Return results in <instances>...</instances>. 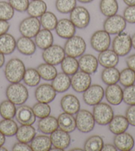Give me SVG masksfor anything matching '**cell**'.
<instances>
[{"label": "cell", "instance_id": "obj_1", "mask_svg": "<svg viewBox=\"0 0 135 151\" xmlns=\"http://www.w3.org/2000/svg\"><path fill=\"white\" fill-rule=\"evenodd\" d=\"M26 71L25 65L18 58L10 59L5 67V76L9 83H19L23 79Z\"/></svg>", "mask_w": 135, "mask_h": 151}, {"label": "cell", "instance_id": "obj_2", "mask_svg": "<svg viewBox=\"0 0 135 151\" xmlns=\"http://www.w3.org/2000/svg\"><path fill=\"white\" fill-rule=\"evenodd\" d=\"M7 99L15 105H21L25 103L28 98V91L25 86L19 83L10 84L6 88Z\"/></svg>", "mask_w": 135, "mask_h": 151}, {"label": "cell", "instance_id": "obj_3", "mask_svg": "<svg viewBox=\"0 0 135 151\" xmlns=\"http://www.w3.org/2000/svg\"><path fill=\"white\" fill-rule=\"evenodd\" d=\"M64 49L68 56L76 58L84 55L86 49V43L82 37L74 35L73 37L68 39Z\"/></svg>", "mask_w": 135, "mask_h": 151}, {"label": "cell", "instance_id": "obj_4", "mask_svg": "<svg viewBox=\"0 0 135 151\" xmlns=\"http://www.w3.org/2000/svg\"><path fill=\"white\" fill-rule=\"evenodd\" d=\"M93 115L95 123L99 125H107L114 116V112L107 103H99L93 106Z\"/></svg>", "mask_w": 135, "mask_h": 151}, {"label": "cell", "instance_id": "obj_5", "mask_svg": "<svg viewBox=\"0 0 135 151\" xmlns=\"http://www.w3.org/2000/svg\"><path fill=\"white\" fill-rule=\"evenodd\" d=\"M76 128L82 133L92 132L95 127V121L93 114L86 109L80 110L76 116Z\"/></svg>", "mask_w": 135, "mask_h": 151}, {"label": "cell", "instance_id": "obj_6", "mask_svg": "<svg viewBox=\"0 0 135 151\" xmlns=\"http://www.w3.org/2000/svg\"><path fill=\"white\" fill-rule=\"evenodd\" d=\"M112 47L113 50L119 56H126L130 53L132 47L131 37L125 32L119 33L113 39Z\"/></svg>", "mask_w": 135, "mask_h": 151}, {"label": "cell", "instance_id": "obj_7", "mask_svg": "<svg viewBox=\"0 0 135 151\" xmlns=\"http://www.w3.org/2000/svg\"><path fill=\"white\" fill-rule=\"evenodd\" d=\"M126 27V22L120 15L108 17L103 23V29L110 35H117L123 32Z\"/></svg>", "mask_w": 135, "mask_h": 151}, {"label": "cell", "instance_id": "obj_8", "mask_svg": "<svg viewBox=\"0 0 135 151\" xmlns=\"http://www.w3.org/2000/svg\"><path fill=\"white\" fill-rule=\"evenodd\" d=\"M41 22L37 17H28L20 23L19 29L23 36L29 38L35 37L41 30Z\"/></svg>", "mask_w": 135, "mask_h": 151}, {"label": "cell", "instance_id": "obj_9", "mask_svg": "<svg viewBox=\"0 0 135 151\" xmlns=\"http://www.w3.org/2000/svg\"><path fill=\"white\" fill-rule=\"evenodd\" d=\"M64 48L58 45H53L43 51L42 57L45 63L57 65L61 63L65 57Z\"/></svg>", "mask_w": 135, "mask_h": 151}, {"label": "cell", "instance_id": "obj_10", "mask_svg": "<svg viewBox=\"0 0 135 151\" xmlns=\"http://www.w3.org/2000/svg\"><path fill=\"white\" fill-rule=\"evenodd\" d=\"M105 96V91L101 85H91L90 87L83 93V99L85 104L95 106L101 102Z\"/></svg>", "mask_w": 135, "mask_h": 151}, {"label": "cell", "instance_id": "obj_11", "mask_svg": "<svg viewBox=\"0 0 135 151\" xmlns=\"http://www.w3.org/2000/svg\"><path fill=\"white\" fill-rule=\"evenodd\" d=\"M70 19L75 27L78 29L87 27L90 22V14L88 10L82 6H76L70 12Z\"/></svg>", "mask_w": 135, "mask_h": 151}, {"label": "cell", "instance_id": "obj_12", "mask_svg": "<svg viewBox=\"0 0 135 151\" xmlns=\"http://www.w3.org/2000/svg\"><path fill=\"white\" fill-rule=\"evenodd\" d=\"M92 47L97 52H102L109 49L111 45L110 34L105 30H99L92 35L90 40Z\"/></svg>", "mask_w": 135, "mask_h": 151}, {"label": "cell", "instance_id": "obj_13", "mask_svg": "<svg viewBox=\"0 0 135 151\" xmlns=\"http://www.w3.org/2000/svg\"><path fill=\"white\" fill-rule=\"evenodd\" d=\"M92 84V77L90 75L82 71H78L72 75L71 86L74 91L84 93Z\"/></svg>", "mask_w": 135, "mask_h": 151}, {"label": "cell", "instance_id": "obj_14", "mask_svg": "<svg viewBox=\"0 0 135 151\" xmlns=\"http://www.w3.org/2000/svg\"><path fill=\"white\" fill-rule=\"evenodd\" d=\"M35 96L38 102L50 103L56 98V91L52 85L43 83L36 88Z\"/></svg>", "mask_w": 135, "mask_h": 151}, {"label": "cell", "instance_id": "obj_15", "mask_svg": "<svg viewBox=\"0 0 135 151\" xmlns=\"http://www.w3.org/2000/svg\"><path fill=\"white\" fill-rule=\"evenodd\" d=\"M15 118L18 123L24 125H32L36 121V116L32 108L21 105L17 109Z\"/></svg>", "mask_w": 135, "mask_h": 151}, {"label": "cell", "instance_id": "obj_16", "mask_svg": "<svg viewBox=\"0 0 135 151\" xmlns=\"http://www.w3.org/2000/svg\"><path fill=\"white\" fill-rule=\"evenodd\" d=\"M105 97L111 105H119L123 101V90L117 83L108 85L105 91Z\"/></svg>", "mask_w": 135, "mask_h": 151}, {"label": "cell", "instance_id": "obj_17", "mask_svg": "<svg viewBox=\"0 0 135 151\" xmlns=\"http://www.w3.org/2000/svg\"><path fill=\"white\" fill-rule=\"evenodd\" d=\"M50 140L54 147L60 148L64 150L69 147L71 142V137L68 132L57 129L50 134Z\"/></svg>", "mask_w": 135, "mask_h": 151}, {"label": "cell", "instance_id": "obj_18", "mask_svg": "<svg viewBox=\"0 0 135 151\" xmlns=\"http://www.w3.org/2000/svg\"><path fill=\"white\" fill-rule=\"evenodd\" d=\"M56 34L60 37L63 39H69L75 35L76 27L70 19H62L59 20L55 28Z\"/></svg>", "mask_w": 135, "mask_h": 151}, {"label": "cell", "instance_id": "obj_19", "mask_svg": "<svg viewBox=\"0 0 135 151\" xmlns=\"http://www.w3.org/2000/svg\"><path fill=\"white\" fill-rule=\"evenodd\" d=\"M78 63L81 71L90 75L95 73L98 68V60L92 54L83 55L80 57Z\"/></svg>", "mask_w": 135, "mask_h": 151}, {"label": "cell", "instance_id": "obj_20", "mask_svg": "<svg viewBox=\"0 0 135 151\" xmlns=\"http://www.w3.org/2000/svg\"><path fill=\"white\" fill-rule=\"evenodd\" d=\"M113 142L117 149L121 151H130L134 146V138L131 134L126 132L115 134Z\"/></svg>", "mask_w": 135, "mask_h": 151}, {"label": "cell", "instance_id": "obj_21", "mask_svg": "<svg viewBox=\"0 0 135 151\" xmlns=\"http://www.w3.org/2000/svg\"><path fill=\"white\" fill-rule=\"evenodd\" d=\"M60 106L64 112L71 114H76L80 110V101L72 94L64 95L61 99Z\"/></svg>", "mask_w": 135, "mask_h": 151}, {"label": "cell", "instance_id": "obj_22", "mask_svg": "<svg viewBox=\"0 0 135 151\" xmlns=\"http://www.w3.org/2000/svg\"><path fill=\"white\" fill-rule=\"evenodd\" d=\"M119 56L113 50L107 49L102 52L98 55V62L101 66L107 67H114L117 65L119 61Z\"/></svg>", "mask_w": 135, "mask_h": 151}, {"label": "cell", "instance_id": "obj_23", "mask_svg": "<svg viewBox=\"0 0 135 151\" xmlns=\"http://www.w3.org/2000/svg\"><path fill=\"white\" fill-rule=\"evenodd\" d=\"M129 127V123L126 116L117 114L113 117L109 123V129L115 134H118L126 132Z\"/></svg>", "mask_w": 135, "mask_h": 151}, {"label": "cell", "instance_id": "obj_24", "mask_svg": "<svg viewBox=\"0 0 135 151\" xmlns=\"http://www.w3.org/2000/svg\"><path fill=\"white\" fill-rule=\"evenodd\" d=\"M38 129L42 133L50 134L58 129V119L54 116H48L45 118L40 119L37 124Z\"/></svg>", "mask_w": 135, "mask_h": 151}, {"label": "cell", "instance_id": "obj_25", "mask_svg": "<svg viewBox=\"0 0 135 151\" xmlns=\"http://www.w3.org/2000/svg\"><path fill=\"white\" fill-rule=\"evenodd\" d=\"M54 37L50 30L43 29L40 30L35 37V43L37 47L45 50L53 45Z\"/></svg>", "mask_w": 135, "mask_h": 151}, {"label": "cell", "instance_id": "obj_26", "mask_svg": "<svg viewBox=\"0 0 135 151\" xmlns=\"http://www.w3.org/2000/svg\"><path fill=\"white\" fill-rule=\"evenodd\" d=\"M52 86L57 93H64L71 86V78L64 72L59 73L52 81Z\"/></svg>", "mask_w": 135, "mask_h": 151}, {"label": "cell", "instance_id": "obj_27", "mask_svg": "<svg viewBox=\"0 0 135 151\" xmlns=\"http://www.w3.org/2000/svg\"><path fill=\"white\" fill-rule=\"evenodd\" d=\"M57 119L58 127L62 131L70 133L76 129V119L74 117L73 114L64 112L63 113L60 114Z\"/></svg>", "mask_w": 135, "mask_h": 151}, {"label": "cell", "instance_id": "obj_28", "mask_svg": "<svg viewBox=\"0 0 135 151\" xmlns=\"http://www.w3.org/2000/svg\"><path fill=\"white\" fill-rule=\"evenodd\" d=\"M17 47V41L14 36L9 33L0 35V52L4 55L13 53Z\"/></svg>", "mask_w": 135, "mask_h": 151}, {"label": "cell", "instance_id": "obj_29", "mask_svg": "<svg viewBox=\"0 0 135 151\" xmlns=\"http://www.w3.org/2000/svg\"><path fill=\"white\" fill-rule=\"evenodd\" d=\"M31 38L24 37H19L17 41V49L21 53L25 55H32L35 53L37 47Z\"/></svg>", "mask_w": 135, "mask_h": 151}, {"label": "cell", "instance_id": "obj_30", "mask_svg": "<svg viewBox=\"0 0 135 151\" xmlns=\"http://www.w3.org/2000/svg\"><path fill=\"white\" fill-rule=\"evenodd\" d=\"M50 137L47 135H38L31 142V147L33 151H48L52 148Z\"/></svg>", "mask_w": 135, "mask_h": 151}, {"label": "cell", "instance_id": "obj_31", "mask_svg": "<svg viewBox=\"0 0 135 151\" xmlns=\"http://www.w3.org/2000/svg\"><path fill=\"white\" fill-rule=\"evenodd\" d=\"M37 134L35 129L32 125H24L18 127L16 138L19 142L29 143Z\"/></svg>", "mask_w": 135, "mask_h": 151}, {"label": "cell", "instance_id": "obj_32", "mask_svg": "<svg viewBox=\"0 0 135 151\" xmlns=\"http://www.w3.org/2000/svg\"><path fill=\"white\" fill-rule=\"evenodd\" d=\"M47 9V6L43 0H32L28 4L27 12L31 17H39L45 14Z\"/></svg>", "mask_w": 135, "mask_h": 151}, {"label": "cell", "instance_id": "obj_33", "mask_svg": "<svg viewBox=\"0 0 135 151\" xmlns=\"http://www.w3.org/2000/svg\"><path fill=\"white\" fill-rule=\"evenodd\" d=\"M37 70L41 79L48 81H53L58 74V71L54 65L47 63L40 64L37 67Z\"/></svg>", "mask_w": 135, "mask_h": 151}, {"label": "cell", "instance_id": "obj_34", "mask_svg": "<svg viewBox=\"0 0 135 151\" xmlns=\"http://www.w3.org/2000/svg\"><path fill=\"white\" fill-rule=\"evenodd\" d=\"M119 75H120V72L115 68V67H107L103 70L101 77L105 84L110 85L119 82Z\"/></svg>", "mask_w": 135, "mask_h": 151}, {"label": "cell", "instance_id": "obj_35", "mask_svg": "<svg viewBox=\"0 0 135 151\" xmlns=\"http://www.w3.org/2000/svg\"><path fill=\"white\" fill-rule=\"evenodd\" d=\"M60 64L62 71L68 75H73L80 69L78 61L75 57L67 55L62 60Z\"/></svg>", "mask_w": 135, "mask_h": 151}, {"label": "cell", "instance_id": "obj_36", "mask_svg": "<svg viewBox=\"0 0 135 151\" xmlns=\"http://www.w3.org/2000/svg\"><path fill=\"white\" fill-rule=\"evenodd\" d=\"M100 11L103 15L110 17L117 14L119 5L117 0H101L99 3Z\"/></svg>", "mask_w": 135, "mask_h": 151}, {"label": "cell", "instance_id": "obj_37", "mask_svg": "<svg viewBox=\"0 0 135 151\" xmlns=\"http://www.w3.org/2000/svg\"><path fill=\"white\" fill-rule=\"evenodd\" d=\"M104 145L102 138L98 135H93L85 140L84 150L85 151H101Z\"/></svg>", "mask_w": 135, "mask_h": 151}, {"label": "cell", "instance_id": "obj_38", "mask_svg": "<svg viewBox=\"0 0 135 151\" xmlns=\"http://www.w3.org/2000/svg\"><path fill=\"white\" fill-rule=\"evenodd\" d=\"M17 109L15 105L9 100H5L0 103V115L6 119H11L15 116Z\"/></svg>", "mask_w": 135, "mask_h": 151}, {"label": "cell", "instance_id": "obj_39", "mask_svg": "<svg viewBox=\"0 0 135 151\" xmlns=\"http://www.w3.org/2000/svg\"><path fill=\"white\" fill-rule=\"evenodd\" d=\"M18 130L17 124L14 120L4 119L0 121V131L6 137H13L16 134Z\"/></svg>", "mask_w": 135, "mask_h": 151}, {"label": "cell", "instance_id": "obj_40", "mask_svg": "<svg viewBox=\"0 0 135 151\" xmlns=\"http://www.w3.org/2000/svg\"><path fill=\"white\" fill-rule=\"evenodd\" d=\"M41 77L37 69L34 68H28L26 69L23 81L25 85L28 87H34L40 83Z\"/></svg>", "mask_w": 135, "mask_h": 151}, {"label": "cell", "instance_id": "obj_41", "mask_svg": "<svg viewBox=\"0 0 135 151\" xmlns=\"http://www.w3.org/2000/svg\"><path fill=\"white\" fill-rule=\"evenodd\" d=\"M58 22V21L56 15L50 12H46L41 17L40 19L41 24L43 27L50 31L55 29Z\"/></svg>", "mask_w": 135, "mask_h": 151}, {"label": "cell", "instance_id": "obj_42", "mask_svg": "<svg viewBox=\"0 0 135 151\" xmlns=\"http://www.w3.org/2000/svg\"><path fill=\"white\" fill-rule=\"evenodd\" d=\"M119 82L124 87L134 85L135 83V72L130 68H125L120 72Z\"/></svg>", "mask_w": 135, "mask_h": 151}, {"label": "cell", "instance_id": "obj_43", "mask_svg": "<svg viewBox=\"0 0 135 151\" xmlns=\"http://www.w3.org/2000/svg\"><path fill=\"white\" fill-rule=\"evenodd\" d=\"M76 7V0H56V8L61 14L70 13Z\"/></svg>", "mask_w": 135, "mask_h": 151}, {"label": "cell", "instance_id": "obj_44", "mask_svg": "<svg viewBox=\"0 0 135 151\" xmlns=\"http://www.w3.org/2000/svg\"><path fill=\"white\" fill-rule=\"evenodd\" d=\"M32 109L36 117L38 119H43L48 116L51 113V108L48 103L38 102L33 105Z\"/></svg>", "mask_w": 135, "mask_h": 151}, {"label": "cell", "instance_id": "obj_45", "mask_svg": "<svg viewBox=\"0 0 135 151\" xmlns=\"http://www.w3.org/2000/svg\"><path fill=\"white\" fill-rule=\"evenodd\" d=\"M14 9L6 1H0V19L9 21L14 15Z\"/></svg>", "mask_w": 135, "mask_h": 151}, {"label": "cell", "instance_id": "obj_46", "mask_svg": "<svg viewBox=\"0 0 135 151\" xmlns=\"http://www.w3.org/2000/svg\"><path fill=\"white\" fill-rule=\"evenodd\" d=\"M123 101L128 105H135V85L125 87L123 90Z\"/></svg>", "mask_w": 135, "mask_h": 151}, {"label": "cell", "instance_id": "obj_47", "mask_svg": "<svg viewBox=\"0 0 135 151\" xmlns=\"http://www.w3.org/2000/svg\"><path fill=\"white\" fill-rule=\"evenodd\" d=\"M9 3L16 11L24 12L27 11L29 1L28 0H9Z\"/></svg>", "mask_w": 135, "mask_h": 151}, {"label": "cell", "instance_id": "obj_48", "mask_svg": "<svg viewBox=\"0 0 135 151\" xmlns=\"http://www.w3.org/2000/svg\"><path fill=\"white\" fill-rule=\"evenodd\" d=\"M123 17L126 22L135 23V6H130L126 7L123 12Z\"/></svg>", "mask_w": 135, "mask_h": 151}, {"label": "cell", "instance_id": "obj_49", "mask_svg": "<svg viewBox=\"0 0 135 151\" xmlns=\"http://www.w3.org/2000/svg\"><path fill=\"white\" fill-rule=\"evenodd\" d=\"M126 118L129 124L135 127V105H130L126 111Z\"/></svg>", "mask_w": 135, "mask_h": 151}, {"label": "cell", "instance_id": "obj_50", "mask_svg": "<svg viewBox=\"0 0 135 151\" xmlns=\"http://www.w3.org/2000/svg\"><path fill=\"white\" fill-rule=\"evenodd\" d=\"M12 150L14 151H31L32 148L31 145H28V143H25L22 142H19L15 143L12 148Z\"/></svg>", "mask_w": 135, "mask_h": 151}, {"label": "cell", "instance_id": "obj_51", "mask_svg": "<svg viewBox=\"0 0 135 151\" xmlns=\"http://www.w3.org/2000/svg\"><path fill=\"white\" fill-rule=\"evenodd\" d=\"M10 24L7 21L0 19V35L6 33L9 29Z\"/></svg>", "mask_w": 135, "mask_h": 151}, {"label": "cell", "instance_id": "obj_52", "mask_svg": "<svg viewBox=\"0 0 135 151\" xmlns=\"http://www.w3.org/2000/svg\"><path fill=\"white\" fill-rule=\"evenodd\" d=\"M126 63L129 68L133 70L135 72V54L127 57L126 59Z\"/></svg>", "mask_w": 135, "mask_h": 151}, {"label": "cell", "instance_id": "obj_53", "mask_svg": "<svg viewBox=\"0 0 135 151\" xmlns=\"http://www.w3.org/2000/svg\"><path fill=\"white\" fill-rule=\"evenodd\" d=\"M117 148L115 146V145L109 144V143H107V144H104L103 145V147L102 148V150L103 151H116Z\"/></svg>", "mask_w": 135, "mask_h": 151}, {"label": "cell", "instance_id": "obj_54", "mask_svg": "<svg viewBox=\"0 0 135 151\" xmlns=\"http://www.w3.org/2000/svg\"><path fill=\"white\" fill-rule=\"evenodd\" d=\"M6 142V136L0 131V147L3 146Z\"/></svg>", "mask_w": 135, "mask_h": 151}, {"label": "cell", "instance_id": "obj_55", "mask_svg": "<svg viewBox=\"0 0 135 151\" xmlns=\"http://www.w3.org/2000/svg\"><path fill=\"white\" fill-rule=\"evenodd\" d=\"M5 61H6V59H5L4 54L0 52V68H1V67L4 66V65L5 63Z\"/></svg>", "mask_w": 135, "mask_h": 151}, {"label": "cell", "instance_id": "obj_56", "mask_svg": "<svg viewBox=\"0 0 135 151\" xmlns=\"http://www.w3.org/2000/svg\"><path fill=\"white\" fill-rule=\"evenodd\" d=\"M124 4L128 6H135V0H123Z\"/></svg>", "mask_w": 135, "mask_h": 151}, {"label": "cell", "instance_id": "obj_57", "mask_svg": "<svg viewBox=\"0 0 135 151\" xmlns=\"http://www.w3.org/2000/svg\"><path fill=\"white\" fill-rule=\"evenodd\" d=\"M131 41H132V46L135 49V33L131 37Z\"/></svg>", "mask_w": 135, "mask_h": 151}, {"label": "cell", "instance_id": "obj_58", "mask_svg": "<svg viewBox=\"0 0 135 151\" xmlns=\"http://www.w3.org/2000/svg\"><path fill=\"white\" fill-rule=\"evenodd\" d=\"M80 3H83V4H88L90 3V2L93 1V0H77Z\"/></svg>", "mask_w": 135, "mask_h": 151}, {"label": "cell", "instance_id": "obj_59", "mask_svg": "<svg viewBox=\"0 0 135 151\" xmlns=\"http://www.w3.org/2000/svg\"><path fill=\"white\" fill-rule=\"evenodd\" d=\"M72 151H83L84 149H82V148H74L71 149Z\"/></svg>", "mask_w": 135, "mask_h": 151}, {"label": "cell", "instance_id": "obj_60", "mask_svg": "<svg viewBox=\"0 0 135 151\" xmlns=\"http://www.w3.org/2000/svg\"><path fill=\"white\" fill-rule=\"evenodd\" d=\"M50 150H52V151H62V150L60 149V148H56V147H53V148H51Z\"/></svg>", "mask_w": 135, "mask_h": 151}, {"label": "cell", "instance_id": "obj_61", "mask_svg": "<svg viewBox=\"0 0 135 151\" xmlns=\"http://www.w3.org/2000/svg\"><path fill=\"white\" fill-rule=\"evenodd\" d=\"M0 151H7V149L6 147H3V146H1L0 147Z\"/></svg>", "mask_w": 135, "mask_h": 151}]
</instances>
